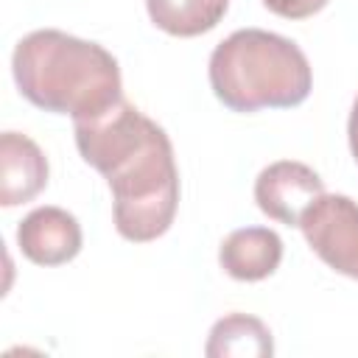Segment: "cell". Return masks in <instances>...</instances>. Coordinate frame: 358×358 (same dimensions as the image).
I'll return each mask as SVG.
<instances>
[{
  "label": "cell",
  "instance_id": "13",
  "mask_svg": "<svg viewBox=\"0 0 358 358\" xmlns=\"http://www.w3.org/2000/svg\"><path fill=\"white\" fill-rule=\"evenodd\" d=\"M227 3H229V0H227Z\"/></svg>",
  "mask_w": 358,
  "mask_h": 358
},
{
  "label": "cell",
  "instance_id": "6",
  "mask_svg": "<svg viewBox=\"0 0 358 358\" xmlns=\"http://www.w3.org/2000/svg\"><path fill=\"white\" fill-rule=\"evenodd\" d=\"M17 246L36 266H62L81 252V224L62 207H36L17 227Z\"/></svg>",
  "mask_w": 358,
  "mask_h": 358
},
{
  "label": "cell",
  "instance_id": "8",
  "mask_svg": "<svg viewBox=\"0 0 358 358\" xmlns=\"http://www.w3.org/2000/svg\"><path fill=\"white\" fill-rule=\"evenodd\" d=\"M218 260L232 280L257 282L277 271L282 260V241L268 227H243L224 238Z\"/></svg>",
  "mask_w": 358,
  "mask_h": 358
},
{
  "label": "cell",
  "instance_id": "4",
  "mask_svg": "<svg viewBox=\"0 0 358 358\" xmlns=\"http://www.w3.org/2000/svg\"><path fill=\"white\" fill-rule=\"evenodd\" d=\"M308 246L338 274L358 280V204L341 193H322L299 221Z\"/></svg>",
  "mask_w": 358,
  "mask_h": 358
},
{
  "label": "cell",
  "instance_id": "12",
  "mask_svg": "<svg viewBox=\"0 0 358 358\" xmlns=\"http://www.w3.org/2000/svg\"><path fill=\"white\" fill-rule=\"evenodd\" d=\"M347 137H350V151L358 162V95L352 101V109H350V123H347Z\"/></svg>",
  "mask_w": 358,
  "mask_h": 358
},
{
  "label": "cell",
  "instance_id": "5",
  "mask_svg": "<svg viewBox=\"0 0 358 358\" xmlns=\"http://www.w3.org/2000/svg\"><path fill=\"white\" fill-rule=\"evenodd\" d=\"M324 193V182L313 168L296 159H280L266 165L257 179H255V201L257 207L285 224V227H299L302 213Z\"/></svg>",
  "mask_w": 358,
  "mask_h": 358
},
{
  "label": "cell",
  "instance_id": "10",
  "mask_svg": "<svg viewBox=\"0 0 358 358\" xmlns=\"http://www.w3.org/2000/svg\"><path fill=\"white\" fill-rule=\"evenodd\" d=\"M227 0H145L148 17L171 36H199L213 31L227 14Z\"/></svg>",
  "mask_w": 358,
  "mask_h": 358
},
{
  "label": "cell",
  "instance_id": "11",
  "mask_svg": "<svg viewBox=\"0 0 358 358\" xmlns=\"http://www.w3.org/2000/svg\"><path fill=\"white\" fill-rule=\"evenodd\" d=\"M263 6L285 20H305L313 17L316 11H322L327 6V0H263Z\"/></svg>",
  "mask_w": 358,
  "mask_h": 358
},
{
  "label": "cell",
  "instance_id": "1",
  "mask_svg": "<svg viewBox=\"0 0 358 358\" xmlns=\"http://www.w3.org/2000/svg\"><path fill=\"white\" fill-rule=\"evenodd\" d=\"M76 145L112 190L115 229L134 243L157 241L173 224L179 171L162 126L126 98L98 117L73 120Z\"/></svg>",
  "mask_w": 358,
  "mask_h": 358
},
{
  "label": "cell",
  "instance_id": "2",
  "mask_svg": "<svg viewBox=\"0 0 358 358\" xmlns=\"http://www.w3.org/2000/svg\"><path fill=\"white\" fill-rule=\"evenodd\" d=\"M11 73L22 98L73 120L98 117L123 101L117 59L103 45L56 28L22 36L11 56Z\"/></svg>",
  "mask_w": 358,
  "mask_h": 358
},
{
  "label": "cell",
  "instance_id": "7",
  "mask_svg": "<svg viewBox=\"0 0 358 358\" xmlns=\"http://www.w3.org/2000/svg\"><path fill=\"white\" fill-rule=\"evenodd\" d=\"M48 185V159L42 148L20 134L3 131L0 134V204L17 207L31 201Z\"/></svg>",
  "mask_w": 358,
  "mask_h": 358
},
{
  "label": "cell",
  "instance_id": "9",
  "mask_svg": "<svg viewBox=\"0 0 358 358\" xmlns=\"http://www.w3.org/2000/svg\"><path fill=\"white\" fill-rule=\"evenodd\" d=\"M207 358H266L274 352L268 327L249 313H229L210 330Z\"/></svg>",
  "mask_w": 358,
  "mask_h": 358
},
{
  "label": "cell",
  "instance_id": "3",
  "mask_svg": "<svg viewBox=\"0 0 358 358\" xmlns=\"http://www.w3.org/2000/svg\"><path fill=\"white\" fill-rule=\"evenodd\" d=\"M207 73L215 98L232 112L291 109L313 87L299 45L263 28H241L218 42Z\"/></svg>",
  "mask_w": 358,
  "mask_h": 358
}]
</instances>
